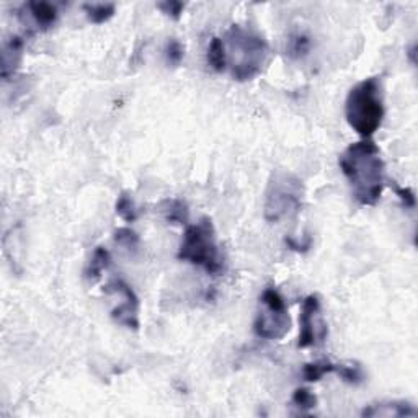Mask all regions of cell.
I'll list each match as a JSON object with an SVG mask.
<instances>
[{
    "label": "cell",
    "mask_w": 418,
    "mask_h": 418,
    "mask_svg": "<svg viewBox=\"0 0 418 418\" xmlns=\"http://www.w3.org/2000/svg\"><path fill=\"white\" fill-rule=\"evenodd\" d=\"M338 163L355 200L363 206H376L386 187V163L376 142H353L340 155Z\"/></svg>",
    "instance_id": "6da1fadb"
},
{
    "label": "cell",
    "mask_w": 418,
    "mask_h": 418,
    "mask_svg": "<svg viewBox=\"0 0 418 418\" xmlns=\"http://www.w3.org/2000/svg\"><path fill=\"white\" fill-rule=\"evenodd\" d=\"M384 97L379 77L358 82L345 102V118L353 131L369 139L381 128L384 119Z\"/></svg>",
    "instance_id": "7a4b0ae2"
},
{
    "label": "cell",
    "mask_w": 418,
    "mask_h": 418,
    "mask_svg": "<svg viewBox=\"0 0 418 418\" xmlns=\"http://www.w3.org/2000/svg\"><path fill=\"white\" fill-rule=\"evenodd\" d=\"M224 45L229 47L227 66L237 82L255 79L268 61L270 46L264 36L240 25H232L226 33Z\"/></svg>",
    "instance_id": "3957f363"
},
{
    "label": "cell",
    "mask_w": 418,
    "mask_h": 418,
    "mask_svg": "<svg viewBox=\"0 0 418 418\" xmlns=\"http://www.w3.org/2000/svg\"><path fill=\"white\" fill-rule=\"evenodd\" d=\"M176 257L178 260L200 266L211 277L222 273L224 262L216 242V231L209 218H201L196 224L187 227Z\"/></svg>",
    "instance_id": "277c9868"
},
{
    "label": "cell",
    "mask_w": 418,
    "mask_h": 418,
    "mask_svg": "<svg viewBox=\"0 0 418 418\" xmlns=\"http://www.w3.org/2000/svg\"><path fill=\"white\" fill-rule=\"evenodd\" d=\"M304 185L290 172L277 170L271 174L265 191L264 216L268 222L278 224L296 218L303 208Z\"/></svg>",
    "instance_id": "5b68a950"
},
{
    "label": "cell",
    "mask_w": 418,
    "mask_h": 418,
    "mask_svg": "<svg viewBox=\"0 0 418 418\" xmlns=\"http://www.w3.org/2000/svg\"><path fill=\"white\" fill-rule=\"evenodd\" d=\"M264 309L257 314L253 332L264 340H281L291 329V318L281 292L275 288H266L260 296Z\"/></svg>",
    "instance_id": "8992f818"
},
{
    "label": "cell",
    "mask_w": 418,
    "mask_h": 418,
    "mask_svg": "<svg viewBox=\"0 0 418 418\" xmlns=\"http://www.w3.org/2000/svg\"><path fill=\"white\" fill-rule=\"evenodd\" d=\"M299 325L301 330H299V342H297V347L309 348L324 343L329 330H327L325 321L324 317H322V305L317 294H309L303 301V305H301Z\"/></svg>",
    "instance_id": "52a82bcc"
},
{
    "label": "cell",
    "mask_w": 418,
    "mask_h": 418,
    "mask_svg": "<svg viewBox=\"0 0 418 418\" xmlns=\"http://www.w3.org/2000/svg\"><path fill=\"white\" fill-rule=\"evenodd\" d=\"M106 294H113L119 299V304L111 310V318L116 324L126 329H139V297L132 288L121 278H115L105 286Z\"/></svg>",
    "instance_id": "ba28073f"
},
{
    "label": "cell",
    "mask_w": 418,
    "mask_h": 418,
    "mask_svg": "<svg viewBox=\"0 0 418 418\" xmlns=\"http://www.w3.org/2000/svg\"><path fill=\"white\" fill-rule=\"evenodd\" d=\"M361 417H417V408L405 400L373 404L361 412Z\"/></svg>",
    "instance_id": "9c48e42d"
},
{
    "label": "cell",
    "mask_w": 418,
    "mask_h": 418,
    "mask_svg": "<svg viewBox=\"0 0 418 418\" xmlns=\"http://www.w3.org/2000/svg\"><path fill=\"white\" fill-rule=\"evenodd\" d=\"M25 8L28 10L30 16H32L38 28L49 30L58 23L59 12L58 7L49 2H28Z\"/></svg>",
    "instance_id": "30bf717a"
},
{
    "label": "cell",
    "mask_w": 418,
    "mask_h": 418,
    "mask_svg": "<svg viewBox=\"0 0 418 418\" xmlns=\"http://www.w3.org/2000/svg\"><path fill=\"white\" fill-rule=\"evenodd\" d=\"M21 53H23V41L21 38L14 36L3 46L2 53V77L8 79L19 69L21 62Z\"/></svg>",
    "instance_id": "8fae6325"
},
{
    "label": "cell",
    "mask_w": 418,
    "mask_h": 418,
    "mask_svg": "<svg viewBox=\"0 0 418 418\" xmlns=\"http://www.w3.org/2000/svg\"><path fill=\"white\" fill-rule=\"evenodd\" d=\"M111 264V257L110 252L105 247H97L95 248L92 258H90L87 268H85V278L89 281H98L102 278V273L105 270H108V266Z\"/></svg>",
    "instance_id": "7c38bea8"
},
{
    "label": "cell",
    "mask_w": 418,
    "mask_h": 418,
    "mask_svg": "<svg viewBox=\"0 0 418 418\" xmlns=\"http://www.w3.org/2000/svg\"><path fill=\"white\" fill-rule=\"evenodd\" d=\"M161 211L167 222L170 224H187L189 211L187 202L182 200H165L162 201Z\"/></svg>",
    "instance_id": "4fadbf2b"
},
{
    "label": "cell",
    "mask_w": 418,
    "mask_h": 418,
    "mask_svg": "<svg viewBox=\"0 0 418 418\" xmlns=\"http://www.w3.org/2000/svg\"><path fill=\"white\" fill-rule=\"evenodd\" d=\"M208 64L216 72H224L227 67V51L224 40L214 36L208 46Z\"/></svg>",
    "instance_id": "5bb4252c"
},
{
    "label": "cell",
    "mask_w": 418,
    "mask_h": 418,
    "mask_svg": "<svg viewBox=\"0 0 418 418\" xmlns=\"http://www.w3.org/2000/svg\"><path fill=\"white\" fill-rule=\"evenodd\" d=\"M84 10L92 23L102 25L106 23L110 19H113L116 7L115 3H85Z\"/></svg>",
    "instance_id": "9a60e30c"
},
{
    "label": "cell",
    "mask_w": 418,
    "mask_h": 418,
    "mask_svg": "<svg viewBox=\"0 0 418 418\" xmlns=\"http://www.w3.org/2000/svg\"><path fill=\"white\" fill-rule=\"evenodd\" d=\"M335 373V363H332L329 360H321L314 361V363L304 364L303 368V378L307 382H317L321 381L325 374Z\"/></svg>",
    "instance_id": "2e32d148"
},
{
    "label": "cell",
    "mask_w": 418,
    "mask_h": 418,
    "mask_svg": "<svg viewBox=\"0 0 418 418\" xmlns=\"http://www.w3.org/2000/svg\"><path fill=\"white\" fill-rule=\"evenodd\" d=\"M115 209L116 214H118L124 222H136L137 218H139V208H137L135 200H132L131 195H128V193H121V195L118 196Z\"/></svg>",
    "instance_id": "e0dca14e"
},
{
    "label": "cell",
    "mask_w": 418,
    "mask_h": 418,
    "mask_svg": "<svg viewBox=\"0 0 418 418\" xmlns=\"http://www.w3.org/2000/svg\"><path fill=\"white\" fill-rule=\"evenodd\" d=\"M335 374H338L342 381L351 386H358L364 381V373L358 363L335 364Z\"/></svg>",
    "instance_id": "ac0fdd59"
},
{
    "label": "cell",
    "mask_w": 418,
    "mask_h": 418,
    "mask_svg": "<svg viewBox=\"0 0 418 418\" xmlns=\"http://www.w3.org/2000/svg\"><path fill=\"white\" fill-rule=\"evenodd\" d=\"M113 239L116 244L121 245V247L129 250V252H137L141 247V237L137 235V232L129 229V227H119V229H116Z\"/></svg>",
    "instance_id": "d6986e66"
},
{
    "label": "cell",
    "mask_w": 418,
    "mask_h": 418,
    "mask_svg": "<svg viewBox=\"0 0 418 418\" xmlns=\"http://www.w3.org/2000/svg\"><path fill=\"white\" fill-rule=\"evenodd\" d=\"M291 400L301 410H312V408L317 407L316 394H312V391L305 389V387H297V389L292 392Z\"/></svg>",
    "instance_id": "ffe728a7"
},
{
    "label": "cell",
    "mask_w": 418,
    "mask_h": 418,
    "mask_svg": "<svg viewBox=\"0 0 418 418\" xmlns=\"http://www.w3.org/2000/svg\"><path fill=\"white\" fill-rule=\"evenodd\" d=\"M183 56H185V47L182 43H180L178 40H175V38H170L165 45L167 64H169V66H174V67L180 66V62L183 61Z\"/></svg>",
    "instance_id": "44dd1931"
},
{
    "label": "cell",
    "mask_w": 418,
    "mask_h": 418,
    "mask_svg": "<svg viewBox=\"0 0 418 418\" xmlns=\"http://www.w3.org/2000/svg\"><path fill=\"white\" fill-rule=\"evenodd\" d=\"M309 47H310V41L307 36H304V34H296V36H292L290 40V54L292 58H303L309 53Z\"/></svg>",
    "instance_id": "7402d4cb"
},
{
    "label": "cell",
    "mask_w": 418,
    "mask_h": 418,
    "mask_svg": "<svg viewBox=\"0 0 418 418\" xmlns=\"http://www.w3.org/2000/svg\"><path fill=\"white\" fill-rule=\"evenodd\" d=\"M157 7H159V10H162V14L170 16L172 20H180V16H182L183 10H185V3L174 2V0H170V2L159 3Z\"/></svg>",
    "instance_id": "603a6c76"
},
{
    "label": "cell",
    "mask_w": 418,
    "mask_h": 418,
    "mask_svg": "<svg viewBox=\"0 0 418 418\" xmlns=\"http://www.w3.org/2000/svg\"><path fill=\"white\" fill-rule=\"evenodd\" d=\"M392 187H394L395 195L400 198V201L404 202L405 208H415V195L410 188H402L399 185H395V182H392Z\"/></svg>",
    "instance_id": "cb8c5ba5"
},
{
    "label": "cell",
    "mask_w": 418,
    "mask_h": 418,
    "mask_svg": "<svg viewBox=\"0 0 418 418\" xmlns=\"http://www.w3.org/2000/svg\"><path fill=\"white\" fill-rule=\"evenodd\" d=\"M284 242H286V245L291 250H294V252H305V250L310 248V242H305V244L297 242V240L292 239V237H286V240H284Z\"/></svg>",
    "instance_id": "d4e9b609"
}]
</instances>
